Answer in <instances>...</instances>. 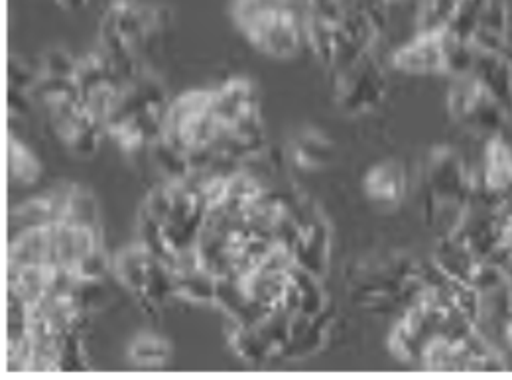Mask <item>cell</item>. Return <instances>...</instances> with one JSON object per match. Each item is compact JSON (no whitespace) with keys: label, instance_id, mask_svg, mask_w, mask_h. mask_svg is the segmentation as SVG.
I'll list each match as a JSON object with an SVG mask.
<instances>
[{"label":"cell","instance_id":"1","mask_svg":"<svg viewBox=\"0 0 512 380\" xmlns=\"http://www.w3.org/2000/svg\"><path fill=\"white\" fill-rule=\"evenodd\" d=\"M101 249L103 243L99 229L64 221L34 227L10 237L6 266H52L75 272L91 254Z\"/></svg>","mask_w":512,"mask_h":380},{"label":"cell","instance_id":"12","mask_svg":"<svg viewBox=\"0 0 512 380\" xmlns=\"http://www.w3.org/2000/svg\"><path fill=\"white\" fill-rule=\"evenodd\" d=\"M154 256L148 253L144 247H140L138 243L128 245L121 253L115 256L111 268L115 272V276L119 278V282L127 288L128 292H132L136 298L144 292L152 264H154Z\"/></svg>","mask_w":512,"mask_h":380},{"label":"cell","instance_id":"7","mask_svg":"<svg viewBox=\"0 0 512 380\" xmlns=\"http://www.w3.org/2000/svg\"><path fill=\"white\" fill-rule=\"evenodd\" d=\"M69 193H71V186H60L12 207L8 211V235L14 237L34 227L67 221Z\"/></svg>","mask_w":512,"mask_h":380},{"label":"cell","instance_id":"10","mask_svg":"<svg viewBox=\"0 0 512 380\" xmlns=\"http://www.w3.org/2000/svg\"><path fill=\"white\" fill-rule=\"evenodd\" d=\"M298 268L320 278L327 270L329 260V231L320 219H310L302 229L298 243L292 249Z\"/></svg>","mask_w":512,"mask_h":380},{"label":"cell","instance_id":"14","mask_svg":"<svg viewBox=\"0 0 512 380\" xmlns=\"http://www.w3.org/2000/svg\"><path fill=\"white\" fill-rule=\"evenodd\" d=\"M154 164V168L164 176L166 184H178L184 182L193 172L190 158L186 156V152H182L180 148H176L172 142H168L164 136H160L158 140H154L148 146L146 152Z\"/></svg>","mask_w":512,"mask_h":380},{"label":"cell","instance_id":"23","mask_svg":"<svg viewBox=\"0 0 512 380\" xmlns=\"http://www.w3.org/2000/svg\"><path fill=\"white\" fill-rule=\"evenodd\" d=\"M64 10H81L83 6H87L89 0H56Z\"/></svg>","mask_w":512,"mask_h":380},{"label":"cell","instance_id":"20","mask_svg":"<svg viewBox=\"0 0 512 380\" xmlns=\"http://www.w3.org/2000/svg\"><path fill=\"white\" fill-rule=\"evenodd\" d=\"M38 77H40L38 69H32L24 60L16 56L6 58V87L34 93Z\"/></svg>","mask_w":512,"mask_h":380},{"label":"cell","instance_id":"4","mask_svg":"<svg viewBox=\"0 0 512 380\" xmlns=\"http://www.w3.org/2000/svg\"><path fill=\"white\" fill-rule=\"evenodd\" d=\"M448 107L451 115L465 127L493 132L497 136L503 127L509 109L489 95L473 73L455 77L449 91Z\"/></svg>","mask_w":512,"mask_h":380},{"label":"cell","instance_id":"6","mask_svg":"<svg viewBox=\"0 0 512 380\" xmlns=\"http://www.w3.org/2000/svg\"><path fill=\"white\" fill-rule=\"evenodd\" d=\"M394 69L408 75H448V48L444 32H416L392 54Z\"/></svg>","mask_w":512,"mask_h":380},{"label":"cell","instance_id":"19","mask_svg":"<svg viewBox=\"0 0 512 380\" xmlns=\"http://www.w3.org/2000/svg\"><path fill=\"white\" fill-rule=\"evenodd\" d=\"M77 60L64 48H50L42 54L38 73L40 77L52 79H73Z\"/></svg>","mask_w":512,"mask_h":380},{"label":"cell","instance_id":"8","mask_svg":"<svg viewBox=\"0 0 512 380\" xmlns=\"http://www.w3.org/2000/svg\"><path fill=\"white\" fill-rule=\"evenodd\" d=\"M477 190H483V205L487 207L512 205V150L499 136L485 150L483 180Z\"/></svg>","mask_w":512,"mask_h":380},{"label":"cell","instance_id":"13","mask_svg":"<svg viewBox=\"0 0 512 380\" xmlns=\"http://www.w3.org/2000/svg\"><path fill=\"white\" fill-rule=\"evenodd\" d=\"M42 162L38 156L12 132L6 138V178L14 186L30 188L42 178Z\"/></svg>","mask_w":512,"mask_h":380},{"label":"cell","instance_id":"9","mask_svg":"<svg viewBox=\"0 0 512 380\" xmlns=\"http://www.w3.org/2000/svg\"><path fill=\"white\" fill-rule=\"evenodd\" d=\"M363 190L375 205H383V207L398 205L408 190V178H406L404 166L396 160H386L373 166L363 180Z\"/></svg>","mask_w":512,"mask_h":380},{"label":"cell","instance_id":"5","mask_svg":"<svg viewBox=\"0 0 512 380\" xmlns=\"http://www.w3.org/2000/svg\"><path fill=\"white\" fill-rule=\"evenodd\" d=\"M335 99L337 105L349 115H361L373 111L386 95V79L383 67L369 54L355 64L335 71Z\"/></svg>","mask_w":512,"mask_h":380},{"label":"cell","instance_id":"22","mask_svg":"<svg viewBox=\"0 0 512 380\" xmlns=\"http://www.w3.org/2000/svg\"><path fill=\"white\" fill-rule=\"evenodd\" d=\"M6 113L10 119H26L32 113V93L6 87Z\"/></svg>","mask_w":512,"mask_h":380},{"label":"cell","instance_id":"21","mask_svg":"<svg viewBox=\"0 0 512 380\" xmlns=\"http://www.w3.org/2000/svg\"><path fill=\"white\" fill-rule=\"evenodd\" d=\"M85 355H83V341L81 333H69L62 339L60 347V361H58V373H77L85 371Z\"/></svg>","mask_w":512,"mask_h":380},{"label":"cell","instance_id":"17","mask_svg":"<svg viewBox=\"0 0 512 380\" xmlns=\"http://www.w3.org/2000/svg\"><path fill=\"white\" fill-rule=\"evenodd\" d=\"M461 0H420L416 10V32H444Z\"/></svg>","mask_w":512,"mask_h":380},{"label":"cell","instance_id":"15","mask_svg":"<svg viewBox=\"0 0 512 380\" xmlns=\"http://www.w3.org/2000/svg\"><path fill=\"white\" fill-rule=\"evenodd\" d=\"M128 363L136 369H144V371H154V369H162L164 365H168L170 357H172V347L166 339L158 337V335H138L130 345L127 351Z\"/></svg>","mask_w":512,"mask_h":380},{"label":"cell","instance_id":"2","mask_svg":"<svg viewBox=\"0 0 512 380\" xmlns=\"http://www.w3.org/2000/svg\"><path fill=\"white\" fill-rule=\"evenodd\" d=\"M233 22L249 44L274 60H290L306 42V16L296 0H235Z\"/></svg>","mask_w":512,"mask_h":380},{"label":"cell","instance_id":"3","mask_svg":"<svg viewBox=\"0 0 512 380\" xmlns=\"http://www.w3.org/2000/svg\"><path fill=\"white\" fill-rule=\"evenodd\" d=\"M424 190L426 207L432 219L438 221L448 211L463 213L473 199L475 186H471L461 158L449 148H438L426 162Z\"/></svg>","mask_w":512,"mask_h":380},{"label":"cell","instance_id":"11","mask_svg":"<svg viewBox=\"0 0 512 380\" xmlns=\"http://www.w3.org/2000/svg\"><path fill=\"white\" fill-rule=\"evenodd\" d=\"M335 158L333 142L316 128H306L290 142V160L298 170L316 172Z\"/></svg>","mask_w":512,"mask_h":380},{"label":"cell","instance_id":"18","mask_svg":"<svg viewBox=\"0 0 512 380\" xmlns=\"http://www.w3.org/2000/svg\"><path fill=\"white\" fill-rule=\"evenodd\" d=\"M99 219H101L99 217V205H97V199L93 197V193L81 188V186H71L67 221L101 231Z\"/></svg>","mask_w":512,"mask_h":380},{"label":"cell","instance_id":"24","mask_svg":"<svg viewBox=\"0 0 512 380\" xmlns=\"http://www.w3.org/2000/svg\"><path fill=\"white\" fill-rule=\"evenodd\" d=\"M505 335H507V341H509V345L512 347V316L509 321H507V327H505Z\"/></svg>","mask_w":512,"mask_h":380},{"label":"cell","instance_id":"16","mask_svg":"<svg viewBox=\"0 0 512 380\" xmlns=\"http://www.w3.org/2000/svg\"><path fill=\"white\" fill-rule=\"evenodd\" d=\"M229 343L233 347V351L247 363L251 365H260V363H268L270 359H274L270 347L266 345V341L262 339V335L258 333L255 325H239L233 323V329L229 333Z\"/></svg>","mask_w":512,"mask_h":380}]
</instances>
